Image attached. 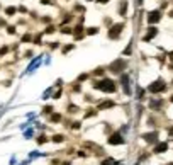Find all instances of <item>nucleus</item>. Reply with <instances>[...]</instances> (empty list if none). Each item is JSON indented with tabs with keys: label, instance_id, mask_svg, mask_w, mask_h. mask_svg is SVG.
Listing matches in <instances>:
<instances>
[{
	"label": "nucleus",
	"instance_id": "0eeeda50",
	"mask_svg": "<svg viewBox=\"0 0 173 165\" xmlns=\"http://www.w3.org/2000/svg\"><path fill=\"white\" fill-rule=\"evenodd\" d=\"M158 136V135H156V133H151V135H146V140H148V141H156V140H154V138Z\"/></svg>",
	"mask_w": 173,
	"mask_h": 165
},
{
	"label": "nucleus",
	"instance_id": "7ed1b4c3",
	"mask_svg": "<svg viewBox=\"0 0 173 165\" xmlns=\"http://www.w3.org/2000/svg\"><path fill=\"white\" fill-rule=\"evenodd\" d=\"M109 143H111V145H119V143H124V140H122V136H121L119 133H116V135H112V136H111Z\"/></svg>",
	"mask_w": 173,
	"mask_h": 165
},
{
	"label": "nucleus",
	"instance_id": "423d86ee",
	"mask_svg": "<svg viewBox=\"0 0 173 165\" xmlns=\"http://www.w3.org/2000/svg\"><path fill=\"white\" fill-rule=\"evenodd\" d=\"M121 29H122V26H114V28H112V31H111V38H116V34H117Z\"/></svg>",
	"mask_w": 173,
	"mask_h": 165
},
{
	"label": "nucleus",
	"instance_id": "39448f33",
	"mask_svg": "<svg viewBox=\"0 0 173 165\" xmlns=\"http://www.w3.org/2000/svg\"><path fill=\"white\" fill-rule=\"evenodd\" d=\"M159 19V12H151V14L148 15V21L149 22H156Z\"/></svg>",
	"mask_w": 173,
	"mask_h": 165
},
{
	"label": "nucleus",
	"instance_id": "6e6552de",
	"mask_svg": "<svg viewBox=\"0 0 173 165\" xmlns=\"http://www.w3.org/2000/svg\"><path fill=\"white\" fill-rule=\"evenodd\" d=\"M102 165H111V162H104V164H102Z\"/></svg>",
	"mask_w": 173,
	"mask_h": 165
},
{
	"label": "nucleus",
	"instance_id": "f03ea898",
	"mask_svg": "<svg viewBox=\"0 0 173 165\" xmlns=\"http://www.w3.org/2000/svg\"><path fill=\"white\" fill-rule=\"evenodd\" d=\"M124 67H126V63L121 62V60H117L116 63H112L111 67H109V70H111V72H114V73H121V70L124 68Z\"/></svg>",
	"mask_w": 173,
	"mask_h": 165
},
{
	"label": "nucleus",
	"instance_id": "20e7f679",
	"mask_svg": "<svg viewBox=\"0 0 173 165\" xmlns=\"http://www.w3.org/2000/svg\"><path fill=\"white\" fill-rule=\"evenodd\" d=\"M165 89V85H163V82H154L149 85V92H159V90Z\"/></svg>",
	"mask_w": 173,
	"mask_h": 165
},
{
	"label": "nucleus",
	"instance_id": "f257e3e1",
	"mask_svg": "<svg viewBox=\"0 0 173 165\" xmlns=\"http://www.w3.org/2000/svg\"><path fill=\"white\" fill-rule=\"evenodd\" d=\"M97 87H98V89H102V90H105V92H114V90H116L114 82H112V80H107V78H105V80H102Z\"/></svg>",
	"mask_w": 173,
	"mask_h": 165
}]
</instances>
